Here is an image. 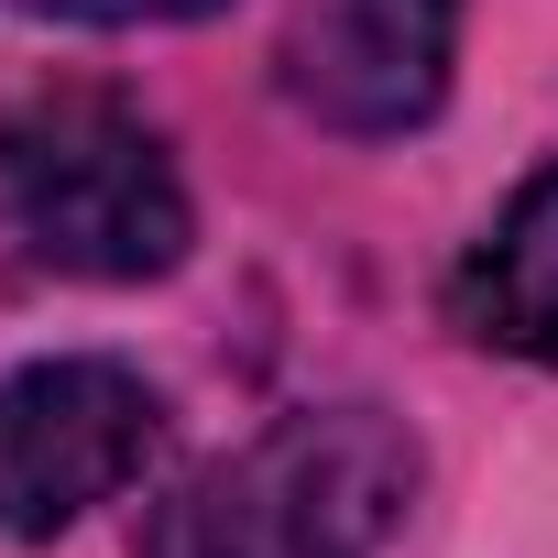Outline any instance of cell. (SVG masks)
Listing matches in <instances>:
<instances>
[{
	"label": "cell",
	"mask_w": 558,
	"mask_h": 558,
	"mask_svg": "<svg viewBox=\"0 0 558 558\" xmlns=\"http://www.w3.org/2000/svg\"><path fill=\"white\" fill-rule=\"evenodd\" d=\"M416 504V438L384 405H296L252 449L186 471L143 558H384Z\"/></svg>",
	"instance_id": "6da1fadb"
},
{
	"label": "cell",
	"mask_w": 558,
	"mask_h": 558,
	"mask_svg": "<svg viewBox=\"0 0 558 558\" xmlns=\"http://www.w3.org/2000/svg\"><path fill=\"white\" fill-rule=\"evenodd\" d=\"M0 219L23 230L34 263L88 286L175 274L197 241L165 132L110 88H0Z\"/></svg>",
	"instance_id": "7a4b0ae2"
},
{
	"label": "cell",
	"mask_w": 558,
	"mask_h": 558,
	"mask_svg": "<svg viewBox=\"0 0 558 558\" xmlns=\"http://www.w3.org/2000/svg\"><path fill=\"white\" fill-rule=\"evenodd\" d=\"M154 438H165V405L132 362L66 351V362L0 373V536L12 547L66 536L88 504L143 482Z\"/></svg>",
	"instance_id": "3957f363"
},
{
	"label": "cell",
	"mask_w": 558,
	"mask_h": 558,
	"mask_svg": "<svg viewBox=\"0 0 558 558\" xmlns=\"http://www.w3.org/2000/svg\"><path fill=\"white\" fill-rule=\"evenodd\" d=\"M460 0H318L286 34V88L329 132H405L438 110Z\"/></svg>",
	"instance_id": "277c9868"
},
{
	"label": "cell",
	"mask_w": 558,
	"mask_h": 558,
	"mask_svg": "<svg viewBox=\"0 0 558 558\" xmlns=\"http://www.w3.org/2000/svg\"><path fill=\"white\" fill-rule=\"evenodd\" d=\"M449 329L482 340V351H514V362H547L558 373V165H536L514 186V208L460 252Z\"/></svg>",
	"instance_id": "5b68a950"
},
{
	"label": "cell",
	"mask_w": 558,
	"mask_h": 558,
	"mask_svg": "<svg viewBox=\"0 0 558 558\" xmlns=\"http://www.w3.org/2000/svg\"><path fill=\"white\" fill-rule=\"evenodd\" d=\"M12 12H34V23H88V34H110V23H154V0H12Z\"/></svg>",
	"instance_id": "8992f818"
},
{
	"label": "cell",
	"mask_w": 558,
	"mask_h": 558,
	"mask_svg": "<svg viewBox=\"0 0 558 558\" xmlns=\"http://www.w3.org/2000/svg\"><path fill=\"white\" fill-rule=\"evenodd\" d=\"M186 12H219V0H154V23H186Z\"/></svg>",
	"instance_id": "52a82bcc"
}]
</instances>
